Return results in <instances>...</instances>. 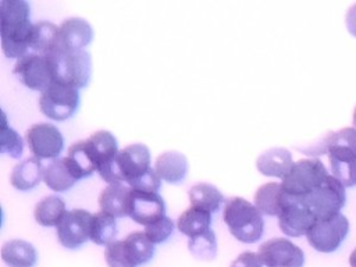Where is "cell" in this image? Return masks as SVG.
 <instances>
[{"mask_svg": "<svg viewBox=\"0 0 356 267\" xmlns=\"http://www.w3.org/2000/svg\"><path fill=\"white\" fill-rule=\"evenodd\" d=\"M43 181L54 192H64L71 189L78 179L72 174L65 157H58L44 167Z\"/></svg>", "mask_w": 356, "mask_h": 267, "instance_id": "d4e9b609", "label": "cell"}, {"mask_svg": "<svg viewBox=\"0 0 356 267\" xmlns=\"http://www.w3.org/2000/svg\"><path fill=\"white\" fill-rule=\"evenodd\" d=\"M222 218L229 232L243 243L257 242L264 232V220L259 209L249 200L232 196L224 203Z\"/></svg>", "mask_w": 356, "mask_h": 267, "instance_id": "3957f363", "label": "cell"}, {"mask_svg": "<svg viewBox=\"0 0 356 267\" xmlns=\"http://www.w3.org/2000/svg\"><path fill=\"white\" fill-rule=\"evenodd\" d=\"M13 72L28 89L43 92L51 82L53 75L47 56L28 51L14 64Z\"/></svg>", "mask_w": 356, "mask_h": 267, "instance_id": "7c38bea8", "label": "cell"}, {"mask_svg": "<svg viewBox=\"0 0 356 267\" xmlns=\"http://www.w3.org/2000/svg\"><path fill=\"white\" fill-rule=\"evenodd\" d=\"M316 218H327L341 213L346 203L345 186L332 174H330L316 189L302 197Z\"/></svg>", "mask_w": 356, "mask_h": 267, "instance_id": "9c48e42d", "label": "cell"}, {"mask_svg": "<svg viewBox=\"0 0 356 267\" xmlns=\"http://www.w3.org/2000/svg\"><path fill=\"white\" fill-rule=\"evenodd\" d=\"M154 170L165 182L177 184L181 182L188 172V160L179 152L168 150L156 159Z\"/></svg>", "mask_w": 356, "mask_h": 267, "instance_id": "d6986e66", "label": "cell"}, {"mask_svg": "<svg viewBox=\"0 0 356 267\" xmlns=\"http://www.w3.org/2000/svg\"><path fill=\"white\" fill-rule=\"evenodd\" d=\"M60 46L58 26L50 21H38L33 24L29 49L39 54H50Z\"/></svg>", "mask_w": 356, "mask_h": 267, "instance_id": "603a6c76", "label": "cell"}, {"mask_svg": "<svg viewBox=\"0 0 356 267\" xmlns=\"http://www.w3.org/2000/svg\"><path fill=\"white\" fill-rule=\"evenodd\" d=\"M104 259L108 267H138L132 260L124 239L108 243L104 249Z\"/></svg>", "mask_w": 356, "mask_h": 267, "instance_id": "d6a6232c", "label": "cell"}, {"mask_svg": "<svg viewBox=\"0 0 356 267\" xmlns=\"http://www.w3.org/2000/svg\"><path fill=\"white\" fill-rule=\"evenodd\" d=\"M129 188L138 189V191H146V192H157L161 186V178L156 172V170L152 167L149 168L143 175L134 179L128 184Z\"/></svg>", "mask_w": 356, "mask_h": 267, "instance_id": "d590c367", "label": "cell"}, {"mask_svg": "<svg viewBox=\"0 0 356 267\" xmlns=\"http://www.w3.org/2000/svg\"><path fill=\"white\" fill-rule=\"evenodd\" d=\"M118 228L115 217L106 213V211H97L92 216L90 222V241H93L96 245H108L115 241Z\"/></svg>", "mask_w": 356, "mask_h": 267, "instance_id": "f546056e", "label": "cell"}, {"mask_svg": "<svg viewBox=\"0 0 356 267\" xmlns=\"http://www.w3.org/2000/svg\"><path fill=\"white\" fill-rule=\"evenodd\" d=\"M259 256L267 267H303V250L286 238H271L259 246Z\"/></svg>", "mask_w": 356, "mask_h": 267, "instance_id": "5bb4252c", "label": "cell"}, {"mask_svg": "<svg viewBox=\"0 0 356 267\" xmlns=\"http://www.w3.org/2000/svg\"><path fill=\"white\" fill-rule=\"evenodd\" d=\"M332 175L345 188L356 186V128L346 127L331 132L324 139Z\"/></svg>", "mask_w": 356, "mask_h": 267, "instance_id": "7a4b0ae2", "label": "cell"}, {"mask_svg": "<svg viewBox=\"0 0 356 267\" xmlns=\"http://www.w3.org/2000/svg\"><path fill=\"white\" fill-rule=\"evenodd\" d=\"M172 231H174V221L167 216L145 227L146 235L154 245L165 242L171 236Z\"/></svg>", "mask_w": 356, "mask_h": 267, "instance_id": "e575fe53", "label": "cell"}, {"mask_svg": "<svg viewBox=\"0 0 356 267\" xmlns=\"http://www.w3.org/2000/svg\"><path fill=\"white\" fill-rule=\"evenodd\" d=\"M53 81L82 89L89 83L92 75L90 54L83 49H65L58 46L46 54Z\"/></svg>", "mask_w": 356, "mask_h": 267, "instance_id": "277c9868", "label": "cell"}, {"mask_svg": "<svg viewBox=\"0 0 356 267\" xmlns=\"http://www.w3.org/2000/svg\"><path fill=\"white\" fill-rule=\"evenodd\" d=\"M189 200L193 207H199L209 213L218 211L221 204L227 202L218 188L207 182H199L193 185L189 189Z\"/></svg>", "mask_w": 356, "mask_h": 267, "instance_id": "83f0119b", "label": "cell"}, {"mask_svg": "<svg viewBox=\"0 0 356 267\" xmlns=\"http://www.w3.org/2000/svg\"><path fill=\"white\" fill-rule=\"evenodd\" d=\"M150 167V150L143 143H132L117 153L114 160L102 165L97 172L110 184L132 182L143 175Z\"/></svg>", "mask_w": 356, "mask_h": 267, "instance_id": "5b68a950", "label": "cell"}, {"mask_svg": "<svg viewBox=\"0 0 356 267\" xmlns=\"http://www.w3.org/2000/svg\"><path fill=\"white\" fill-rule=\"evenodd\" d=\"M43 174L44 168L42 165V160L31 156L14 165L10 182L18 191H31L43 181Z\"/></svg>", "mask_w": 356, "mask_h": 267, "instance_id": "e0dca14e", "label": "cell"}, {"mask_svg": "<svg viewBox=\"0 0 356 267\" xmlns=\"http://www.w3.org/2000/svg\"><path fill=\"white\" fill-rule=\"evenodd\" d=\"M345 24H346V28H348V32L356 38V4H353L346 15H345Z\"/></svg>", "mask_w": 356, "mask_h": 267, "instance_id": "74e56055", "label": "cell"}, {"mask_svg": "<svg viewBox=\"0 0 356 267\" xmlns=\"http://www.w3.org/2000/svg\"><path fill=\"white\" fill-rule=\"evenodd\" d=\"M349 232V221L342 213L327 218H317L307 231L309 245L321 253L335 252L345 241Z\"/></svg>", "mask_w": 356, "mask_h": 267, "instance_id": "ba28073f", "label": "cell"}, {"mask_svg": "<svg viewBox=\"0 0 356 267\" xmlns=\"http://www.w3.org/2000/svg\"><path fill=\"white\" fill-rule=\"evenodd\" d=\"M263 266L264 264L259 253L246 250V252H242L236 259H234L229 267H263Z\"/></svg>", "mask_w": 356, "mask_h": 267, "instance_id": "8d00e7d4", "label": "cell"}, {"mask_svg": "<svg viewBox=\"0 0 356 267\" xmlns=\"http://www.w3.org/2000/svg\"><path fill=\"white\" fill-rule=\"evenodd\" d=\"M58 33L60 46L65 49H83L93 39L92 25L81 17L64 19L58 26Z\"/></svg>", "mask_w": 356, "mask_h": 267, "instance_id": "2e32d148", "label": "cell"}, {"mask_svg": "<svg viewBox=\"0 0 356 267\" xmlns=\"http://www.w3.org/2000/svg\"><path fill=\"white\" fill-rule=\"evenodd\" d=\"M292 165V154L285 147H271L263 152L256 160V167L263 175L281 179L289 172Z\"/></svg>", "mask_w": 356, "mask_h": 267, "instance_id": "ac0fdd59", "label": "cell"}, {"mask_svg": "<svg viewBox=\"0 0 356 267\" xmlns=\"http://www.w3.org/2000/svg\"><path fill=\"white\" fill-rule=\"evenodd\" d=\"M189 250L193 253V256L204 260H210L216 256L217 252V241L213 229H209L207 232L191 238L188 242Z\"/></svg>", "mask_w": 356, "mask_h": 267, "instance_id": "836d02e7", "label": "cell"}, {"mask_svg": "<svg viewBox=\"0 0 356 267\" xmlns=\"http://www.w3.org/2000/svg\"><path fill=\"white\" fill-rule=\"evenodd\" d=\"M314 213L302 197L286 195L281 189V210L278 214L280 229L292 238L306 235L316 221Z\"/></svg>", "mask_w": 356, "mask_h": 267, "instance_id": "30bf717a", "label": "cell"}, {"mask_svg": "<svg viewBox=\"0 0 356 267\" xmlns=\"http://www.w3.org/2000/svg\"><path fill=\"white\" fill-rule=\"evenodd\" d=\"M65 160L78 181L90 177L96 171V163L89 150L86 139L72 143L67 150Z\"/></svg>", "mask_w": 356, "mask_h": 267, "instance_id": "cb8c5ba5", "label": "cell"}, {"mask_svg": "<svg viewBox=\"0 0 356 267\" xmlns=\"http://www.w3.org/2000/svg\"><path fill=\"white\" fill-rule=\"evenodd\" d=\"M86 143L89 146V150L93 156V160L96 163V171L114 160L118 150V142L115 136L106 129H100L93 132L89 138H86Z\"/></svg>", "mask_w": 356, "mask_h": 267, "instance_id": "7402d4cb", "label": "cell"}, {"mask_svg": "<svg viewBox=\"0 0 356 267\" xmlns=\"http://www.w3.org/2000/svg\"><path fill=\"white\" fill-rule=\"evenodd\" d=\"M128 216L140 225H149L165 216L164 199L157 192L132 189L128 196Z\"/></svg>", "mask_w": 356, "mask_h": 267, "instance_id": "9a60e30c", "label": "cell"}, {"mask_svg": "<svg viewBox=\"0 0 356 267\" xmlns=\"http://www.w3.org/2000/svg\"><path fill=\"white\" fill-rule=\"evenodd\" d=\"M129 254L136 266L146 264L154 254V243L149 239L145 231H134L124 239Z\"/></svg>", "mask_w": 356, "mask_h": 267, "instance_id": "4dcf8cb0", "label": "cell"}, {"mask_svg": "<svg viewBox=\"0 0 356 267\" xmlns=\"http://www.w3.org/2000/svg\"><path fill=\"white\" fill-rule=\"evenodd\" d=\"M1 259L10 267H33L38 261V252L28 241L11 239L1 246Z\"/></svg>", "mask_w": 356, "mask_h": 267, "instance_id": "44dd1931", "label": "cell"}, {"mask_svg": "<svg viewBox=\"0 0 356 267\" xmlns=\"http://www.w3.org/2000/svg\"><path fill=\"white\" fill-rule=\"evenodd\" d=\"M1 118L3 120L0 127V152L17 159L24 152V140L19 136V134L8 125L7 115L4 111L1 113Z\"/></svg>", "mask_w": 356, "mask_h": 267, "instance_id": "1f68e13d", "label": "cell"}, {"mask_svg": "<svg viewBox=\"0 0 356 267\" xmlns=\"http://www.w3.org/2000/svg\"><path fill=\"white\" fill-rule=\"evenodd\" d=\"M353 125H355V128H356V107H355V110H353Z\"/></svg>", "mask_w": 356, "mask_h": 267, "instance_id": "ab89813d", "label": "cell"}, {"mask_svg": "<svg viewBox=\"0 0 356 267\" xmlns=\"http://www.w3.org/2000/svg\"><path fill=\"white\" fill-rule=\"evenodd\" d=\"M254 206L264 216H277L281 210V184L267 182L260 185L253 196Z\"/></svg>", "mask_w": 356, "mask_h": 267, "instance_id": "f1b7e54d", "label": "cell"}, {"mask_svg": "<svg viewBox=\"0 0 356 267\" xmlns=\"http://www.w3.org/2000/svg\"><path fill=\"white\" fill-rule=\"evenodd\" d=\"M131 188L124 184H110L99 195V206L115 218L128 216V196Z\"/></svg>", "mask_w": 356, "mask_h": 267, "instance_id": "ffe728a7", "label": "cell"}, {"mask_svg": "<svg viewBox=\"0 0 356 267\" xmlns=\"http://www.w3.org/2000/svg\"><path fill=\"white\" fill-rule=\"evenodd\" d=\"M65 213L64 200L56 195H49L40 199L33 210L35 220L42 227H57Z\"/></svg>", "mask_w": 356, "mask_h": 267, "instance_id": "4316f807", "label": "cell"}, {"mask_svg": "<svg viewBox=\"0 0 356 267\" xmlns=\"http://www.w3.org/2000/svg\"><path fill=\"white\" fill-rule=\"evenodd\" d=\"M29 14L31 6L25 0L0 1V36L6 57L18 60L28 53L33 28Z\"/></svg>", "mask_w": 356, "mask_h": 267, "instance_id": "6da1fadb", "label": "cell"}, {"mask_svg": "<svg viewBox=\"0 0 356 267\" xmlns=\"http://www.w3.org/2000/svg\"><path fill=\"white\" fill-rule=\"evenodd\" d=\"M92 216L85 209L67 210L57 225L58 242L67 249H76L90 239Z\"/></svg>", "mask_w": 356, "mask_h": 267, "instance_id": "4fadbf2b", "label": "cell"}, {"mask_svg": "<svg viewBox=\"0 0 356 267\" xmlns=\"http://www.w3.org/2000/svg\"><path fill=\"white\" fill-rule=\"evenodd\" d=\"M328 175L330 174L320 159H300L293 163L289 172L282 178L281 189L286 195L305 197Z\"/></svg>", "mask_w": 356, "mask_h": 267, "instance_id": "8992f818", "label": "cell"}, {"mask_svg": "<svg viewBox=\"0 0 356 267\" xmlns=\"http://www.w3.org/2000/svg\"><path fill=\"white\" fill-rule=\"evenodd\" d=\"M39 107L50 120H68L79 107V90L71 85L53 81L43 92H40Z\"/></svg>", "mask_w": 356, "mask_h": 267, "instance_id": "52a82bcc", "label": "cell"}, {"mask_svg": "<svg viewBox=\"0 0 356 267\" xmlns=\"http://www.w3.org/2000/svg\"><path fill=\"white\" fill-rule=\"evenodd\" d=\"M211 225V213L199 207H188L181 213L177 221L178 229L189 239L207 232Z\"/></svg>", "mask_w": 356, "mask_h": 267, "instance_id": "484cf974", "label": "cell"}, {"mask_svg": "<svg viewBox=\"0 0 356 267\" xmlns=\"http://www.w3.org/2000/svg\"><path fill=\"white\" fill-rule=\"evenodd\" d=\"M349 264L350 267H356V249H353V252L349 256Z\"/></svg>", "mask_w": 356, "mask_h": 267, "instance_id": "f35d334b", "label": "cell"}, {"mask_svg": "<svg viewBox=\"0 0 356 267\" xmlns=\"http://www.w3.org/2000/svg\"><path fill=\"white\" fill-rule=\"evenodd\" d=\"M29 150L39 160H56L64 149V138L60 129L49 122H36L25 132Z\"/></svg>", "mask_w": 356, "mask_h": 267, "instance_id": "8fae6325", "label": "cell"}]
</instances>
